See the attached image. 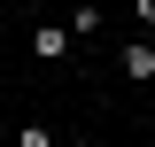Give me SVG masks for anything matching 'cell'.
<instances>
[{
	"label": "cell",
	"mask_w": 155,
	"mask_h": 147,
	"mask_svg": "<svg viewBox=\"0 0 155 147\" xmlns=\"http://www.w3.org/2000/svg\"><path fill=\"white\" fill-rule=\"evenodd\" d=\"M31 54L39 62H62V54H70V23H39V31H31Z\"/></svg>",
	"instance_id": "obj_1"
},
{
	"label": "cell",
	"mask_w": 155,
	"mask_h": 147,
	"mask_svg": "<svg viewBox=\"0 0 155 147\" xmlns=\"http://www.w3.org/2000/svg\"><path fill=\"white\" fill-rule=\"evenodd\" d=\"M124 77L132 85H155V39H132L124 47Z\"/></svg>",
	"instance_id": "obj_2"
},
{
	"label": "cell",
	"mask_w": 155,
	"mask_h": 147,
	"mask_svg": "<svg viewBox=\"0 0 155 147\" xmlns=\"http://www.w3.org/2000/svg\"><path fill=\"white\" fill-rule=\"evenodd\" d=\"M101 31V8H93V0H85V8H78V16H70V39H93Z\"/></svg>",
	"instance_id": "obj_3"
},
{
	"label": "cell",
	"mask_w": 155,
	"mask_h": 147,
	"mask_svg": "<svg viewBox=\"0 0 155 147\" xmlns=\"http://www.w3.org/2000/svg\"><path fill=\"white\" fill-rule=\"evenodd\" d=\"M16 147H54V132H47V124H23V132H16Z\"/></svg>",
	"instance_id": "obj_4"
},
{
	"label": "cell",
	"mask_w": 155,
	"mask_h": 147,
	"mask_svg": "<svg viewBox=\"0 0 155 147\" xmlns=\"http://www.w3.org/2000/svg\"><path fill=\"white\" fill-rule=\"evenodd\" d=\"M140 31H155V0H140Z\"/></svg>",
	"instance_id": "obj_5"
}]
</instances>
